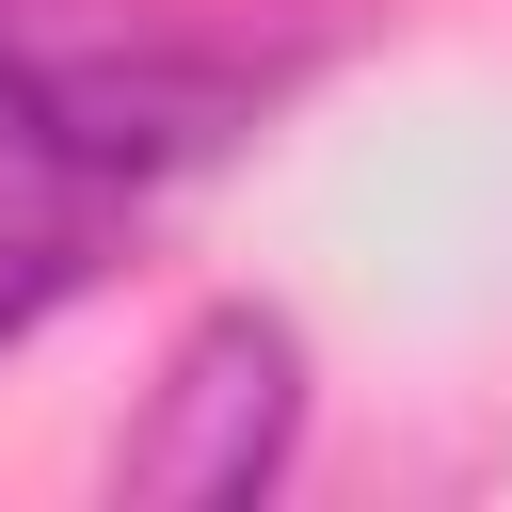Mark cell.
<instances>
[{
  "mask_svg": "<svg viewBox=\"0 0 512 512\" xmlns=\"http://www.w3.org/2000/svg\"><path fill=\"white\" fill-rule=\"evenodd\" d=\"M304 64L320 32L240 0H0V144L80 192H160L256 144Z\"/></svg>",
  "mask_w": 512,
  "mask_h": 512,
  "instance_id": "obj_1",
  "label": "cell"
},
{
  "mask_svg": "<svg viewBox=\"0 0 512 512\" xmlns=\"http://www.w3.org/2000/svg\"><path fill=\"white\" fill-rule=\"evenodd\" d=\"M288 448H304V336H288L272 304H208V320L160 352V384H144V416H128V448H112V496L224 512V496H272Z\"/></svg>",
  "mask_w": 512,
  "mask_h": 512,
  "instance_id": "obj_2",
  "label": "cell"
},
{
  "mask_svg": "<svg viewBox=\"0 0 512 512\" xmlns=\"http://www.w3.org/2000/svg\"><path fill=\"white\" fill-rule=\"evenodd\" d=\"M64 288H80V240H64V224H32V240H0V352H16V336H32V320H48Z\"/></svg>",
  "mask_w": 512,
  "mask_h": 512,
  "instance_id": "obj_3",
  "label": "cell"
}]
</instances>
